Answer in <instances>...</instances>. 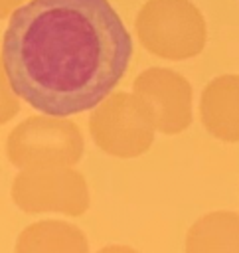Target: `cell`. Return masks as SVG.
I'll use <instances>...</instances> for the list:
<instances>
[{"label": "cell", "instance_id": "cell-8", "mask_svg": "<svg viewBox=\"0 0 239 253\" xmlns=\"http://www.w3.org/2000/svg\"><path fill=\"white\" fill-rule=\"evenodd\" d=\"M16 253H89V243L77 225L45 219L28 225L20 233Z\"/></svg>", "mask_w": 239, "mask_h": 253}, {"label": "cell", "instance_id": "cell-5", "mask_svg": "<svg viewBox=\"0 0 239 253\" xmlns=\"http://www.w3.org/2000/svg\"><path fill=\"white\" fill-rule=\"evenodd\" d=\"M12 200L28 213L57 211L75 217L87 211L89 190L83 174L67 164L32 166L14 178Z\"/></svg>", "mask_w": 239, "mask_h": 253}, {"label": "cell", "instance_id": "cell-3", "mask_svg": "<svg viewBox=\"0 0 239 253\" xmlns=\"http://www.w3.org/2000/svg\"><path fill=\"white\" fill-rule=\"evenodd\" d=\"M95 144L117 158H136L154 142V121L134 93L117 91L105 97L89 115Z\"/></svg>", "mask_w": 239, "mask_h": 253}, {"label": "cell", "instance_id": "cell-4", "mask_svg": "<svg viewBox=\"0 0 239 253\" xmlns=\"http://www.w3.org/2000/svg\"><path fill=\"white\" fill-rule=\"evenodd\" d=\"M83 146L79 126L65 117L53 115L28 117L6 138V154L20 170L47 164L73 166L81 160Z\"/></svg>", "mask_w": 239, "mask_h": 253}, {"label": "cell", "instance_id": "cell-6", "mask_svg": "<svg viewBox=\"0 0 239 253\" xmlns=\"http://www.w3.org/2000/svg\"><path fill=\"white\" fill-rule=\"evenodd\" d=\"M132 93L148 109L162 134H180L192 123V85L168 67H148L136 75Z\"/></svg>", "mask_w": 239, "mask_h": 253}, {"label": "cell", "instance_id": "cell-7", "mask_svg": "<svg viewBox=\"0 0 239 253\" xmlns=\"http://www.w3.org/2000/svg\"><path fill=\"white\" fill-rule=\"evenodd\" d=\"M199 119L221 142H239V75L211 79L199 97Z\"/></svg>", "mask_w": 239, "mask_h": 253}, {"label": "cell", "instance_id": "cell-1", "mask_svg": "<svg viewBox=\"0 0 239 253\" xmlns=\"http://www.w3.org/2000/svg\"><path fill=\"white\" fill-rule=\"evenodd\" d=\"M132 40L109 0H30L8 18L2 73L36 111H93L119 85Z\"/></svg>", "mask_w": 239, "mask_h": 253}, {"label": "cell", "instance_id": "cell-10", "mask_svg": "<svg viewBox=\"0 0 239 253\" xmlns=\"http://www.w3.org/2000/svg\"><path fill=\"white\" fill-rule=\"evenodd\" d=\"M20 4H22V0H0V16L2 18H10L12 16V12L16 10V8H20Z\"/></svg>", "mask_w": 239, "mask_h": 253}, {"label": "cell", "instance_id": "cell-9", "mask_svg": "<svg viewBox=\"0 0 239 253\" xmlns=\"http://www.w3.org/2000/svg\"><path fill=\"white\" fill-rule=\"evenodd\" d=\"M186 253H239V213L201 215L186 235Z\"/></svg>", "mask_w": 239, "mask_h": 253}, {"label": "cell", "instance_id": "cell-11", "mask_svg": "<svg viewBox=\"0 0 239 253\" xmlns=\"http://www.w3.org/2000/svg\"><path fill=\"white\" fill-rule=\"evenodd\" d=\"M99 253H138V251L128 245H107V247L99 249Z\"/></svg>", "mask_w": 239, "mask_h": 253}, {"label": "cell", "instance_id": "cell-2", "mask_svg": "<svg viewBox=\"0 0 239 253\" xmlns=\"http://www.w3.org/2000/svg\"><path fill=\"white\" fill-rule=\"evenodd\" d=\"M136 36L146 51L170 61L192 59L207 40L205 20L192 0H148L134 20Z\"/></svg>", "mask_w": 239, "mask_h": 253}]
</instances>
